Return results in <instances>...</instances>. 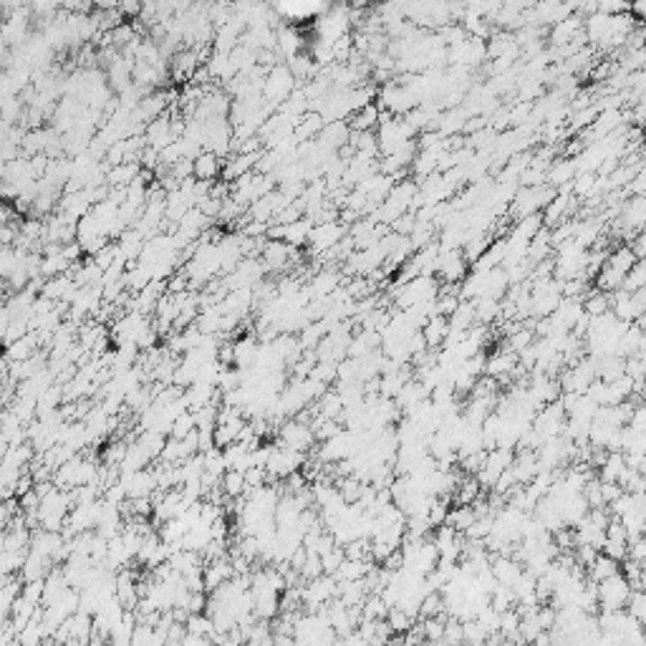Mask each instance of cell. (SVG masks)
Here are the masks:
<instances>
[{"label": "cell", "instance_id": "cell-2", "mask_svg": "<svg viewBox=\"0 0 646 646\" xmlns=\"http://www.w3.org/2000/svg\"><path fill=\"white\" fill-rule=\"evenodd\" d=\"M281 439H283V445L290 447V450H295V452H308L316 445L314 429H311V424L303 419H293V422H288V424H283Z\"/></svg>", "mask_w": 646, "mask_h": 646}, {"label": "cell", "instance_id": "cell-6", "mask_svg": "<svg viewBox=\"0 0 646 646\" xmlns=\"http://www.w3.org/2000/svg\"><path fill=\"white\" fill-rule=\"evenodd\" d=\"M386 621H389L394 634H404V631H409V628L415 626V619L404 614L402 609H396V606H391V609L386 611Z\"/></svg>", "mask_w": 646, "mask_h": 646}, {"label": "cell", "instance_id": "cell-11", "mask_svg": "<svg viewBox=\"0 0 646 646\" xmlns=\"http://www.w3.org/2000/svg\"><path fill=\"white\" fill-rule=\"evenodd\" d=\"M195 170H197V175H200V177H210V175H215V170H217V162H215L213 154H205V157L197 159Z\"/></svg>", "mask_w": 646, "mask_h": 646}, {"label": "cell", "instance_id": "cell-4", "mask_svg": "<svg viewBox=\"0 0 646 646\" xmlns=\"http://www.w3.org/2000/svg\"><path fill=\"white\" fill-rule=\"evenodd\" d=\"M220 490L225 492L230 500H238L240 495H245V477L240 470H225L220 477Z\"/></svg>", "mask_w": 646, "mask_h": 646}, {"label": "cell", "instance_id": "cell-7", "mask_svg": "<svg viewBox=\"0 0 646 646\" xmlns=\"http://www.w3.org/2000/svg\"><path fill=\"white\" fill-rule=\"evenodd\" d=\"M584 311L588 316H601V314H606V311H611V298L606 293H591L588 298L584 301Z\"/></svg>", "mask_w": 646, "mask_h": 646}, {"label": "cell", "instance_id": "cell-8", "mask_svg": "<svg viewBox=\"0 0 646 646\" xmlns=\"http://www.w3.org/2000/svg\"><path fill=\"white\" fill-rule=\"evenodd\" d=\"M344 558H346V556H344V546H333L331 551L321 556V568H323V573L333 576V573H336V568L344 563Z\"/></svg>", "mask_w": 646, "mask_h": 646}, {"label": "cell", "instance_id": "cell-10", "mask_svg": "<svg viewBox=\"0 0 646 646\" xmlns=\"http://www.w3.org/2000/svg\"><path fill=\"white\" fill-rule=\"evenodd\" d=\"M341 230L339 227L328 225V222H323V227H318V230H314V243L318 245V248H328V245H333L336 240H339Z\"/></svg>", "mask_w": 646, "mask_h": 646}, {"label": "cell", "instance_id": "cell-3", "mask_svg": "<svg viewBox=\"0 0 646 646\" xmlns=\"http://www.w3.org/2000/svg\"><path fill=\"white\" fill-rule=\"evenodd\" d=\"M588 573H591V581H603V578L614 576V573H619V560H614L611 556H606V553H596V558L588 563Z\"/></svg>", "mask_w": 646, "mask_h": 646}, {"label": "cell", "instance_id": "cell-9", "mask_svg": "<svg viewBox=\"0 0 646 646\" xmlns=\"http://www.w3.org/2000/svg\"><path fill=\"white\" fill-rule=\"evenodd\" d=\"M480 492H483V487H480V483H477V477H467V480L459 485L457 502L459 505H470L475 497H480Z\"/></svg>", "mask_w": 646, "mask_h": 646}, {"label": "cell", "instance_id": "cell-1", "mask_svg": "<svg viewBox=\"0 0 646 646\" xmlns=\"http://www.w3.org/2000/svg\"><path fill=\"white\" fill-rule=\"evenodd\" d=\"M596 591H598V606H601V609L619 611V609L626 606V598H628V593H631V586H628V581L624 578V573L619 571V573H614V576L598 581Z\"/></svg>", "mask_w": 646, "mask_h": 646}, {"label": "cell", "instance_id": "cell-5", "mask_svg": "<svg viewBox=\"0 0 646 646\" xmlns=\"http://www.w3.org/2000/svg\"><path fill=\"white\" fill-rule=\"evenodd\" d=\"M626 611L634 616L639 624L646 621V596H644V588H631V593H628V598H626Z\"/></svg>", "mask_w": 646, "mask_h": 646}]
</instances>
